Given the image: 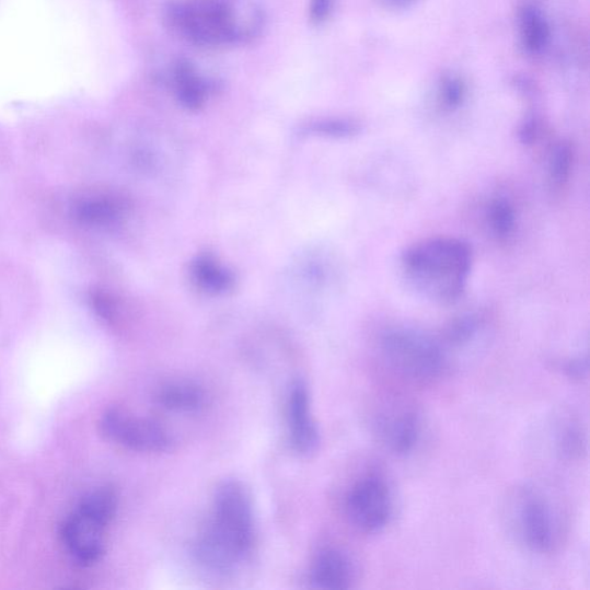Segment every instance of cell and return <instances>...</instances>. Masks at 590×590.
<instances>
[{
  "label": "cell",
  "mask_w": 590,
  "mask_h": 590,
  "mask_svg": "<svg viewBox=\"0 0 590 590\" xmlns=\"http://www.w3.org/2000/svg\"><path fill=\"white\" fill-rule=\"evenodd\" d=\"M255 541L254 511L243 484L225 481L213 495L208 527L195 544V555L210 570L229 572L252 553Z\"/></svg>",
  "instance_id": "1"
},
{
  "label": "cell",
  "mask_w": 590,
  "mask_h": 590,
  "mask_svg": "<svg viewBox=\"0 0 590 590\" xmlns=\"http://www.w3.org/2000/svg\"><path fill=\"white\" fill-rule=\"evenodd\" d=\"M171 26L195 45L220 47L252 39L264 24L246 0H188L167 10Z\"/></svg>",
  "instance_id": "2"
},
{
  "label": "cell",
  "mask_w": 590,
  "mask_h": 590,
  "mask_svg": "<svg viewBox=\"0 0 590 590\" xmlns=\"http://www.w3.org/2000/svg\"><path fill=\"white\" fill-rule=\"evenodd\" d=\"M406 275L420 290L440 300L464 291L472 266V251L463 240L433 238L403 254Z\"/></svg>",
  "instance_id": "3"
},
{
  "label": "cell",
  "mask_w": 590,
  "mask_h": 590,
  "mask_svg": "<svg viewBox=\"0 0 590 590\" xmlns=\"http://www.w3.org/2000/svg\"><path fill=\"white\" fill-rule=\"evenodd\" d=\"M379 346L386 366L412 382H432L441 378L448 368V357L442 345L408 327H393L384 332Z\"/></svg>",
  "instance_id": "4"
},
{
  "label": "cell",
  "mask_w": 590,
  "mask_h": 590,
  "mask_svg": "<svg viewBox=\"0 0 590 590\" xmlns=\"http://www.w3.org/2000/svg\"><path fill=\"white\" fill-rule=\"evenodd\" d=\"M511 508V524L519 541L532 553L555 552L562 523L551 497L535 487H524L514 496Z\"/></svg>",
  "instance_id": "5"
},
{
  "label": "cell",
  "mask_w": 590,
  "mask_h": 590,
  "mask_svg": "<svg viewBox=\"0 0 590 590\" xmlns=\"http://www.w3.org/2000/svg\"><path fill=\"white\" fill-rule=\"evenodd\" d=\"M346 514L356 529L367 534L383 531L393 514V496L384 477L369 474L347 494Z\"/></svg>",
  "instance_id": "6"
},
{
  "label": "cell",
  "mask_w": 590,
  "mask_h": 590,
  "mask_svg": "<svg viewBox=\"0 0 590 590\" xmlns=\"http://www.w3.org/2000/svg\"><path fill=\"white\" fill-rule=\"evenodd\" d=\"M100 427L108 441L134 451L164 452L172 444L170 435L160 424L119 408L105 410Z\"/></svg>",
  "instance_id": "7"
},
{
  "label": "cell",
  "mask_w": 590,
  "mask_h": 590,
  "mask_svg": "<svg viewBox=\"0 0 590 590\" xmlns=\"http://www.w3.org/2000/svg\"><path fill=\"white\" fill-rule=\"evenodd\" d=\"M111 522L81 506L63 520L60 536L65 548L82 565L97 563L105 553V530Z\"/></svg>",
  "instance_id": "8"
},
{
  "label": "cell",
  "mask_w": 590,
  "mask_h": 590,
  "mask_svg": "<svg viewBox=\"0 0 590 590\" xmlns=\"http://www.w3.org/2000/svg\"><path fill=\"white\" fill-rule=\"evenodd\" d=\"M373 429L378 441L385 450L404 456L418 447L423 421L418 410L404 405H392L377 412Z\"/></svg>",
  "instance_id": "9"
},
{
  "label": "cell",
  "mask_w": 590,
  "mask_h": 590,
  "mask_svg": "<svg viewBox=\"0 0 590 590\" xmlns=\"http://www.w3.org/2000/svg\"><path fill=\"white\" fill-rule=\"evenodd\" d=\"M288 424L292 448L300 454L314 452L320 435L313 419L308 385L302 381L292 384L288 398Z\"/></svg>",
  "instance_id": "10"
},
{
  "label": "cell",
  "mask_w": 590,
  "mask_h": 590,
  "mask_svg": "<svg viewBox=\"0 0 590 590\" xmlns=\"http://www.w3.org/2000/svg\"><path fill=\"white\" fill-rule=\"evenodd\" d=\"M355 568L351 559L339 549L321 552L312 567L311 581L315 588L340 590L351 587Z\"/></svg>",
  "instance_id": "11"
},
{
  "label": "cell",
  "mask_w": 590,
  "mask_h": 590,
  "mask_svg": "<svg viewBox=\"0 0 590 590\" xmlns=\"http://www.w3.org/2000/svg\"><path fill=\"white\" fill-rule=\"evenodd\" d=\"M74 216L85 225L104 227L113 224L124 211L120 200L103 193L85 194L73 207Z\"/></svg>",
  "instance_id": "12"
},
{
  "label": "cell",
  "mask_w": 590,
  "mask_h": 590,
  "mask_svg": "<svg viewBox=\"0 0 590 590\" xmlns=\"http://www.w3.org/2000/svg\"><path fill=\"white\" fill-rule=\"evenodd\" d=\"M207 82L199 76L193 65L180 60L172 71L174 92L182 104L188 108H199L206 101L208 93Z\"/></svg>",
  "instance_id": "13"
},
{
  "label": "cell",
  "mask_w": 590,
  "mask_h": 590,
  "mask_svg": "<svg viewBox=\"0 0 590 590\" xmlns=\"http://www.w3.org/2000/svg\"><path fill=\"white\" fill-rule=\"evenodd\" d=\"M522 47L532 55L542 53L548 46L551 28L548 21L534 7L523 8L519 14Z\"/></svg>",
  "instance_id": "14"
},
{
  "label": "cell",
  "mask_w": 590,
  "mask_h": 590,
  "mask_svg": "<svg viewBox=\"0 0 590 590\" xmlns=\"http://www.w3.org/2000/svg\"><path fill=\"white\" fill-rule=\"evenodd\" d=\"M159 404L174 412H193L200 409L206 402L205 392L198 385L188 382H176L163 386L158 395Z\"/></svg>",
  "instance_id": "15"
},
{
  "label": "cell",
  "mask_w": 590,
  "mask_h": 590,
  "mask_svg": "<svg viewBox=\"0 0 590 590\" xmlns=\"http://www.w3.org/2000/svg\"><path fill=\"white\" fill-rule=\"evenodd\" d=\"M192 273L196 282L209 292L220 293L232 289L233 276L208 256H201L194 262Z\"/></svg>",
  "instance_id": "16"
},
{
  "label": "cell",
  "mask_w": 590,
  "mask_h": 590,
  "mask_svg": "<svg viewBox=\"0 0 590 590\" xmlns=\"http://www.w3.org/2000/svg\"><path fill=\"white\" fill-rule=\"evenodd\" d=\"M574 149L570 143H559L551 160V178L555 186H563L570 178L574 165Z\"/></svg>",
  "instance_id": "17"
},
{
  "label": "cell",
  "mask_w": 590,
  "mask_h": 590,
  "mask_svg": "<svg viewBox=\"0 0 590 590\" xmlns=\"http://www.w3.org/2000/svg\"><path fill=\"white\" fill-rule=\"evenodd\" d=\"M585 439L581 428L575 423H568L558 430L557 449L565 459H575L583 451Z\"/></svg>",
  "instance_id": "18"
},
{
  "label": "cell",
  "mask_w": 590,
  "mask_h": 590,
  "mask_svg": "<svg viewBox=\"0 0 590 590\" xmlns=\"http://www.w3.org/2000/svg\"><path fill=\"white\" fill-rule=\"evenodd\" d=\"M490 225L494 232L500 238L509 236L516 225V212L507 200H496L493 203L489 212Z\"/></svg>",
  "instance_id": "19"
},
{
  "label": "cell",
  "mask_w": 590,
  "mask_h": 590,
  "mask_svg": "<svg viewBox=\"0 0 590 590\" xmlns=\"http://www.w3.org/2000/svg\"><path fill=\"white\" fill-rule=\"evenodd\" d=\"M476 329V322L473 319H459L448 327L446 338L453 346L465 345L473 338Z\"/></svg>",
  "instance_id": "20"
},
{
  "label": "cell",
  "mask_w": 590,
  "mask_h": 590,
  "mask_svg": "<svg viewBox=\"0 0 590 590\" xmlns=\"http://www.w3.org/2000/svg\"><path fill=\"white\" fill-rule=\"evenodd\" d=\"M359 125L351 120H324L312 125L311 130L332 137H349L359 132Z\"/></svg>",
  "instance_id": "21"
},
{
  "label": "cell",
  "mask_w": 590,
  "mask_h": 590,
  "mask_svg": "<svg viewBox=\"0 0 590 590\" xmlns=\"http://www.w3.org/2000/svg\"><path fill=\"white\" fill-rule=\"evenodd\" d=\"M465 83L456 77H448L444 79L441 89L442 101L449 108L461 106L465 99Z\"/></svg>",
  "instance_id": "22"
},
{
  "label": "cell",
  "mask_w": 590,
  "mask_h": 590,
  "mask_svg": "<svg viewBox=\"0 0 590 590\" xmlns=\"http://www.w3.org/2000/svg\"><path fill=\"white\" fill-rule=\"evenodd\" d=\"M334 9V0H312L311 19L315 24H322L331 16Z\"/></svg>",
  "instance_id": "23"
},
{
  "label": "cell",
  "mask_w": 590,
  "mask_h": 590,
  "mask_svg": "<svg viewBox=\"0 0 590 590\" xmlns=\"http://www.w3.org/2000/svg\"><path fill=\"white\" fill-rule=\"evenodd\" d=\"M539 125L535 118L531 117L524 122L520 128V141L524 144H532L536 140Z\"/></svg>",
  "instance_id": "24"
},
{
  "label": "cell",
  "mask_w": 590,
  "mask_h": 590,
  "mask_svg": "<svg viewBox=\"0 0 590 590\" xmlns=\"http://www.w3.org/2000/svg\"><path fill=\"white\" fill-rule=\"evenodd\" d=\"M588 369L587 359L571 360L564 366L568 378L580 380L586 377Z\"/></svg>",
  "instance_id": "25"
},
{
  "label": "cell",
  "mask_w": 590,
  "mask_h": 590,
  "mask_svg": "<svg viewBox=\"0 0 590 590\" xmlns=\"http://www.w3.org/2000/svg\"><path fill=\"white\" fill-rule=\"evenodd\" d=\"M379 2L390 10H406L417 4L419 0H379Z\"/></svg>",
  "instance_id": "26"
}]
</instances>
